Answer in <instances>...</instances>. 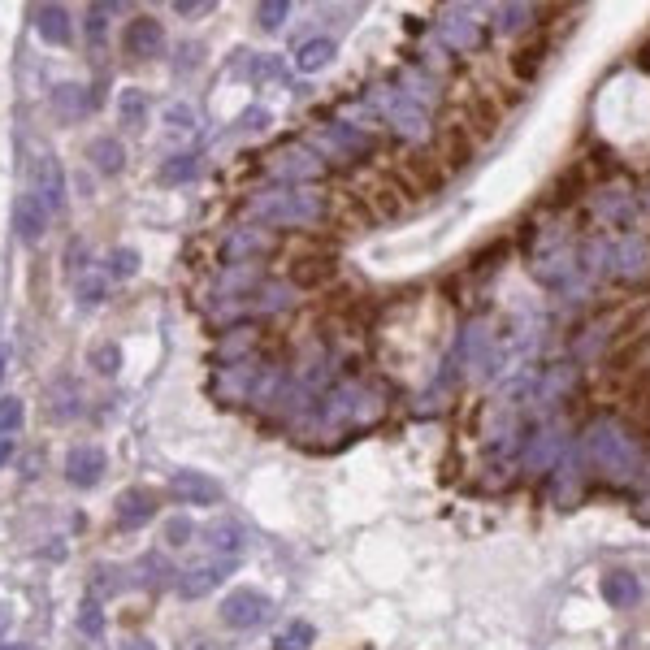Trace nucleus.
Wrapping results in <instances>:
<instances>
[{
    "label": "nucleus",
    "mask_w": 650,
    "mask_h": 650,
    "mask_svg": "<svg viewBox=\"0 0 650 650\" xmlns=\"http://www.w3.org/2000/svg\"><path fill=\"white\" fill-rule=\"evenodd\" d=\"M581 455L598 477H611V481H633L646 468L642 442H637L633 429L624 421H616V416H598V421L585 425Z\"/></svg>",
    "instance_id": "f257e3e1"
},
{
    "label": "nucleus",
    "mask_w": 650,
    "mask_h": 650,
    "mask_svg": "<svg viewBox=\"0 0 650 650\" xmlns=\"http://www.w3.org/2000/svg\"><path fill=\"white\" fill-rule=\"evenodd\" d=\"M252 217L260 226H317L325 217V195L308 191V187L265 191L252 200Z\"/></svg>",
    "instance_id": "f03ea898"
},
{
    "label": "nucleus",
    "mask_w": 650,
    "mask_h": 650,
    "mask_svg": "<svg viewBox=\"0 0 650 650\" xmlns=\"http://www.w3.org/2000/svg\"><path fill=\"white\" fill-rule=\"evenodd\" d=\"M603 269L616 273V278H624V282H642L650 273V247H646V239L624 234L620 243L603 247Z\"/></svg>",
    "instance_id": "7ed1b4c3"
},
{
    "label": "nucleus",
    "mask_w": 650,
    "mask_h": 650,
    "mask_svg": "<svg viewBox=\"0 0 650 650\" xmlns=\"http://www.w3.org/2000/svg\"><path fill=\"white\" fill-rule=\"evenodd\" d=\"M31 195L39 204L48 208V217L52 213H61V204H65V169H61V161L52 152H39L35 156V165H31Z\"/></svg>",
    "instance_id": "20e7f679"
},
{
    "label": "nucleus",
    "mask_w": 650,
    "mask_h": 650,
    "mask_svg": "<svg viewBox=\"0 0 650 650\" xmlns=\"http://www.w3.org/2000/svg\"><path fill=\"white\" fill-rule=\"evenodd\" d=\"M269 594H260V590H230L226 594V603H221V620L230 624V629H256V624H265L269 620Z\"/></svg>",
    "instance_id": "39448f33"
},
{
    "label": "nucleus",
    "mask_w": 650,
    "mask_h": 650,
    "mask_svg": "<svg viewBox=\"0 0 650 650\" xmlns=\"http://www.w3.org/2000/svg\"><path fill=\"white\" fill-rule=\"evenodd\" d=\"M269 169H273L278 178H286V182H312V178H321L325 161H321V156L312 152V148H304V143H291V148L273 152Z\"/></svg>",
    "instance_id": "423d86ee"
},
{
    "label": "nucleus",
    "mask_w": 650,
    "mask_h": 650,
    "mask_svg": "<svg viewBox=\"0 0 650 650\" xmlns=\"http://www.w3.org/2000/svg\"><path fill=\"white\" fill-rule=\"evenodd\" d=\"M234 572V559H204V564H195L187 572H178V594L182 598H204L208 590H217L221 581H226Z\"/></svg>",
    "instance_id": "0eeeda50"
},
{
    "label": "nucleus",
    "mask_w": 650,
    "mask_h": 650,
    "mask_svg": "<svg viewBox=\"0 0 650 650\" xmlns=\"http://www.w3.org/2000/svg\"><path fill=\"white\" fill-rule=\"evenodd\" d=\"M104 468H109V455H104L100 447H70V455H65V481L78 490H91L96 481L104 477Z\"/></svg>",
    "instance_id": "6e6552de"
},
{
    "label": "nucleus",
    "mask_w": 650,
    "mask_h": 650,
    "mask_svg": "<svg viewBox=\"0 0 650 650\" xmlns=\"http://www.w3.org/2000/svg\"><path fill=\"white\" fill-rule=\"evenodd\" d=\"M598 590H603V603L616 607V611H629L642 603V581H637L633 568H607L603 581H598Z\"/></svg>",
    "instance_id": "1a4fd4ad"
},
{
    "label": "nucleus",
    "mask_w": 650,
    "mask_h": 650,
    "mask_svg": "<svg viewBox=\"0 0 650 650\" xmlns=\"http://www.w3.org/2000/svg\"><path fill=\"white\" fill-rule=\"evenodd\" d=\"M126 52L130 57H139V61L161 57L165 52V26L156 18H148V13H139V18L126 26Z\"/></svg>",
    "instance_id": "9d476101"
},
{
    "label": "nucleus",
    "mask_w": 650,
    "mask_h": 650,
    "mask_svg": "<svg viewBox=\"0 0 650 650\" xmlns=\"http://www.w3.org/2000/svg\"><path fill=\"white\" fill-rule=\"evenodd\" d=\"M113 516H117V525H122V529L148 525V520L156 516V494L143 490V486L122 490V494H117V503H113Z\"/></svg>",
    "instance_id": "9b49d317"
},
{
    "label": "nucleus",
    "mask_w": 650,
    "mask_h": 650,
    "mask_svg": "<svg viewBox=\"0 0 650 650\" xmlns=\"http://www.w3.org/2000/svg\"><path fill=\"white\" fill-rule=\"evenodd\" d=\"M269 247H273V234H269V230H260V226H239L226 243H221V260H226V265H243V260L269 252Z\"/></svg>",
    "instance_id": "f8f14e48"
},
{
    "label": "nucleus",
    "mask_w": 650,
    "mask_h": 650,
    "mask_svg": "<svg viewBox=\"0 0 650 650\" xmlns=\"http://www.w3.org/2000/svg\"><path fill=\"white\" fill-rule=\"evenodd\" d=\"M169 490L178 494L182 503H217L221 499V486L200 468H178L174 477H169Z\"/></svg>",
    "instance_id": "ddd939ff"
},
{
    "label": "nucleus",
    "mask_w": 650,
    "mask_h": 650,
    "mask_svg": "<svg viewBox=\"0 0 650 650\" xmlns=\"http://www.w3.org/2000/svg\"><path fill=\"white\" fill-rule=\"evenodd\" d=\"M438 35H442V44H447L451 52H477L481 39H486L481 22L464 18V13H447V18L438 22Z\"/></svg>",
    "instance_id": "4468645a"
},
{
    "label": "nucleus",
    "mask_w": 650,
    "mask_h": 650,
    "mask_svg": "<svg viewBox=\"0 0 650 650\" xmlns=\"http://www.w3.org/2000/svg\"><path fill=\"white\" fill-rule=\"evenodd\" d=\"M256 364L252 360H234L226 373H217V382H213V390L221 399H256Z\"/></svg>",
    "instance_id": "2eb2a0df"
},
{
    "label": "nucleus",
    "mask_w": 650,
    "mask_h": 650,
    "mask_svg": "<svg viewBox=\"0 0 650 650\" xmlns=\"http://www.w3.org/2000/svg\"><path fill=\"white\" fill-rule=\"evenodd\" d=\"M31 18H35V31H39V39H44V44H70V39H74L70 9H61V5H35Z\"/></svg>",
    "instance_id": "dca6fc26"
},
{
    "label": "nucleus",
    "mask_w": 650,
    "mask_h": 650,
    "mask_svg": "<svg viewBox=\"0 0 650 650\" xmlns=\"http://www.w3.org/2000/svg\"><path fill=\"white\" fill-rule=\"evenodd\" d=\"M13 226H18V239L22 243H39L44 239V230H48V208L35 200V195H22L18 204H13Z\"/></svg>",
    "instance_id": "f3484780"
},
{
    "label": "nucleus",
    "mask_w": 650,
    "mask_h": 650,
    "mask_svg": "<svg viewBox=\"0 0 650 650\" xmlns=\"http://www.w3.org/2000/svg\"><path fill=\"white\" fill-rule=\"evenodd\" d=\"M386 122L399 130V135H408V139H421L425 135V122H429V113H425V104H412L408 96H399V100H386Z\"/></svg>",
    "instance_id": "a211bd4d"
},
{
    "label": "nucleus",
    "mask_w": 650,
    "mask_h": 650,
    "mask_svg": "<svg viewBox=\"0 0 650 650\" xmlns=\"http://www.w3.org/2000/svg\"><path fill=\"white\" fill-rule=\"evenodd\" d=\"M559 434H551V429H538L529 442H525V451H520V460H525V468H533V473H542V468H555L559 460Z\"/></svg>",
    "instance_id": "6ab92c4d"
},
{
    "label": "nucleus",
    "mask_w": 650,
    "mask_h": 650,
    "mask_svg": "<svg viewBox=\"0 0 650 650\" xmlns=\"http://www.w3.org/2000/svg\"><path fill=\"white\" fill-rule=\"evenodd\" d=\"M52 109L61 117H70V122H83L91 113V91L83 83H57L52 87Z\"/></svg>",
    "instance_id": "aec40b11"
},
{
    "label": "nucleus",
    "mask_w": 650,
    "mask_h": 650,
    "mask_svg": "<svg viewBox=\"0 0 650 650\" xmlns=\"http://www.w3.org/2000/svg\"><path fill=\"white\" fill-rule=\"evenodd\" d=\"M338 57V44L330 35H312V39H304V44H299V52H295V65L304 74H317V70H325V65H330Z\"/></svg>",
    "instance_id": "412c9836"
},
{
    "label": "nucleus",
    "mask_w": 650,
    "mask_h": 650,
    "mask_svg": "<svg viewBox=\"0 0 650 650\" xmlns=\"http://www.w3.org/2000/svg\"><path fill=\"white\" fill-rule=\"evenodd\" d=\"M208 546L221 555V559H239V551H243V542H247V533H243V525L239 520H217V525H208Z\"/></svg>",
    "instance_id": "4be33fe9"
},
{
    "label": "nucleus",
    "mask_w": 650,
    "mask_h": 650,
    "mask_svg": "<svg viewBox=\"0 0 650 650\" xmlns=\"http://www.w3.org/2000/svg\"><path fill=\"white\" fill-rule=\"evenodd\" d=\"M135 572H139V585H143V590H165V585H174V581H178V577H174L178 568H169V559H165L161 551L139 555Z\"/></svg>",
    "instance_id": "5701e85b"
},
{
    "label": "nucleus",
    "mask_w": 650,
    "mask_h": 650,
    "mask_svg": "<svg viewBox=\"0 0 650 650\" xmlns=\"http://www.w3.org/2000/svg\"><path fill=\"white\" fill-rule=\"evenodd\" d=\"M87 152H91V165H96L104 178H113V174H122L126 169V148L117 139H96Z\"/></svg>",
    "instance_id": "b1692460"
},
{
    "label": "nucleus",
    "mask_w": 650,
    "mask_h": 650,
    "mask_svg": "<svg viewBox=\"0 0 650 650\" xmlns=\"http://www.w3.org/2000/svg\"><path fill=\"white\" fill-rule=\"evenodd\" d=\"M325 143H334V148L338 152H369L373 148V139L369 135H364V130L356 126V122H334L330 130H325Z\"/></svg>",
    "instance_id": "393cba45"
},
{
    "label": "nucleus",
    "mask_w": 650,
    "mask_h": 650,
    "mask_svg": "<svg viewBox=\"0 0 650 650\" xmlns=\"http://www.w3.org/2000/svg\"><path fill=\"white\" fill-rule=\"evenodd\" d=\"M195 174H200V156H195V152H178V156H169V161L161 165V178L174 182V187H178V182H191Z\"/></svg>",
    "instance_id": "a878e982"
},
{
    "label": "nucleus",
    "mask_w": 650,
    "mask_h": 650,
    "mask_svg": "<svg viewBox=\"0 0 650 650\" xmlns=\"http://www.w3.org/2000/svg\"><path fill=\"white\" fill-rule=\"evenodd\" d=\"M104 273H109V278H135L139 273V252L135 247H113L109 260H104Z\"/></svg>",
    "instance_id": "bb28decb"
},
{
    "label": "nucleus",
    "mask_w": 650,
    "mask_h": 650,
    "mask_svg": "<svg viewBox=\"0 0 650 650\" xmlns=\"http://www.w3.org/2000/svg\"><path fill=\"white\" fill-rule=\"evenodd\" d=\"M117 109H122V122L126 126H143V122H148V100H143L139 87H126L122 100H117Z\"/></svg>",
    "instance_id": "cd10ccee"
},
{
    "label": "nucleus",
    "mask_w": 650,
    "mask_h": 650,
    "mask_svg": "<svg viewBox=\"0 0 650 650\" xmlns=\"http://www.w3.org/2000/svg\"><path fill=\"white\" fill-rule=\"evenodd\" d=\"M78 633H83V637H104V607H100V598H83V607H78Z\"/></svg>",
    "instance_id": "c85d7f7f"
},
{
    "label": "nucleus",
    "mask_w": 650,
    "mask_h": 650,
    "mask_svg": "<svg viewBox=\"0 0 650 650\" xmlns=\"http://www.w3.org/2000/svg\"><path fill=\"white\" fill-rule=\"evenodd\" d=\"M252 343H256V330L252 325H239L234 334H226L217 343V360H230V356H243V351H252Z\"/></svg>",
    "instance_id": "c756f323"
},
{
    "label": "nucleus",
    "mask_w": 650,
    "mask_h": 650,
    "mask_svg": "<svg viewBox=\"0 0 650 650\" xmlns=\"http://www.w3.org/2000/svg\"><path fill=\"white\" fill-rule=\"evenodd\" d=\"M22 421H26V403H22L18 395H5V399H0V434L13 438V434L22 429Z\"/></svg>",
    "instance_id": "7c9ffc66"
},
{
    "label": "nucleus",
    "mask_w": 650,
    "mask_h": 650,
    "mask_svg": "<svg viewBox=\"0 0 650 650\" xmlns=\"http://www.w3.org/2000/svg\"><path fill=\"white\" fill-rule=\"evenodd\" d=\"M91 369L104 373V377H113L117 369H122V347H117V343H100L96 351H91Z\"/></svg>",
    "instance_id": "2f4dec72"
},
{
    "label": "nucleus",
    "mask_w": 650,
    "mask_h": 650,
    "mask_svg": "<svg viewBox=\"0 0 650 650\" xmlns=\"http://www.w3.org/2000/svg\"><path fill=\"white\" fill-rule=\"evenodd\" d=\"M100 299H109V282H104V273H91V278L78 282V304L83 308H96Z\"/></svg>",
    "instance_id": "473e14b6"
},
{
    "label": "nucleus",
    "mask_w": 650,
    "mask_h": 650,
    "mask_svg": "<svg viewBox=\"0 0 650 650\" xmlns=\"http://www.w3.org/2000/svg\"><path fill=\"white\" fill-rule=\"evenodd\" d=\"M308 642H312V624L295 620V624H286V633L273 646H278V650H308Z\"/></svg>",
    "instance_id": "72a5a7b5"
},
{
    "label": "nucleus",
    "mask_w": 650,
    "mask_h": 650,
    "mask_svg": "<svg viewBox=\"0 0 650 650\" xmlns=\"http://www.w3.org/2000/svg\"><path fill=\"white\" fill-rule=\"evenodd\" d=\"M117 590H126L122 568H117V564H100L96 568V594H117Z\"/></svg>",
    "instance_id": "f704fd0d"
},
{
    "label": "nucleus",
    "mask_w": 650,
    "mask_h": 650,
    "mask_svg": "<svg viewBox=\"0 0 650 650\" xmlns=\"http://www.w3.org/2000/svg\"><path fill=\"white\" fill-rule=\"evenodd\" d=\"M330 273H334V265H325V260H321V265H312V256L308 260H299V265H295V282H325V278H330Z\"/></svg>",
    "instance_id": "c9c22d12"
},
{
    "label": "nucleus",
    "mask_w": 650,
    "mask_h": 650,
    "mask_svg": "<svg viewBox=\"0 0 650 650\" xmlns=\"http://www.w3.org/2000/svg\"><path fill=\"white\" fill-rule=\"evenodd\" d=\"M191 533H195L191 520H187V516H174V520L165 525V546H187Z\"/></svg>",
    "instance_id": "e433bc0d"
},
{
    "label": "nucleus",
    "mask_w": 650,
    "mask_h": 650,
    "mask_svg": "<svg viewBox=\"0 0 650 650\" xmlns=\"http://www.w3.org/2000/svg\"><path fill=\"white\" fill-rule=\"evenodd\" d=\"M256 13H260V26H265V31H278V26L286 22V13H291V5H286V0L273 5V0H269V5H260Z\"/></svg>",
    "instance_id": "4c0bfd02"
},
{
    "label": "nucleus",
    "mask_w": 650,
    "mask_h": 650,
    "mask_svg": "<svg viewBox=\"0 0 650 650\" xmlns=\"http://www.w3.org/2000/svg\"><path fill=\"white\" fill-rule=\"evenodd\" d=\"M529 18H533L529 5H507L503 18H499V26H503V31H516V26H529Z\"/></svg>",
    "instance_id": "58836bf2"
},
{
    "label": "nucleus",
    "mask_w": 650,
    "mask_h": 650,
    "mask_svg": "<svg viewBox=\"0 0 650 650\" xmlns=\"http://www.w3.org/2000/svg\"><path fill=\"white\" fill-rule=\"evenodd\" d=\"M104 26H109V18H104V5H91V13H87V35H91V44H100V39H104Z\"/></svg>",
    "instance_id": "ea45409f"
},
{
    "label": "nucleus",
    "mask_w": 650,
    "mask_h": 650,
    "mask_svg": "<svg viewBox=\"0 0 650 650\" xmlns=\"http://www.w3.org/2000/svg\"><path fill=\"white\" fill-rule=\"evenodd\" d=\"M165 122H169V126H178V130H191V126H195V109H187V104H178V109H169V113H165Z\"/></svg>",
    "instance_id": "a19ab883"
},
{
    "label": "nucleus",
    "mask_w": 650,
    "mask_h": 650,
    "mask_svg": "<svg viewBox=\"0 0 650 650\" xmlns=\"http://www.w3.org/2000/svg\"><path fill=\"white\" fill-rule=\"evenodd\" d=\"M213 5H208V0H178L174 5V13H187V18H195V13H208Z\"/></svg>",
    "instance_id": "79ce46f5"
},
{
    "label": "nucleus",
    "mask_w": 650,
    "mask_h": 650,
    "mask_svg": "<svg viewBox=\"0 0 650 650\" xmlns=\"http://www.w3.org/2000/svg\"><path fill=\"white\" fill-rule=\"evenodd\" d=\"M265 122H269L265 109H247V113H243V126H247V130H265Z\"/></svg>",
    "instance_id": "37998d69"
},
{
    "label": "nucleus",
    "mask_w": 650,
    "mask_h": 650,
    "mask_svg": "<svg viewBox=\"0 0 650 650\" xmlns=\"http://www.w3.org/2000/svg\"><path fill=\"white\" fill-rule=\"evenodd\" d=\"M13 460V438H5V434H0V468H5Z\"/></svg>",
    "instance_id": "c03bdc74"
},
{
    "label": "nucleus",
    "mask_w": 650,
    "mask_h": 650,
    "mask_svg": "<svg viewBox=\"0 0 650 650\" xmlns=\"http://www.w3.org/2000/svg\"><path fill=\"white\" fill-rule=\"evenodd\" d=\"M633 516H637V520H642V525H650V494H646V499H642V503H637V507H633Z\"/></svg>",
    "instance_id": "a18cd8bd"
},
{
    "label": "nucleus",
    "mask_w": 650,
    "mask_h": 650,
    "mask_svg": "<svg viewBox=\"0 0 650 650\" xmlns=\"http://www.w3.org/2000/svg\"><path fill=\"white\" fill-rule=\"evenodd\" d=\"M126 650H156V646L148 642V637H135V642H126Z\"/></svg>",
    "instance_id": "49530a36"
},
{
    "label": "nucleus",
    "mask_w": 650,
    "mask_h": 650,
    "mask_svg": "<svg viewBox=\"0 0 650 650\" xmlns=\"http://www.w3.org/2000/svg\"><path fill=\"white\" fill-rule=\"evenodd\" d=\"M9 620H13V611H9V607H0V629H9Z\"/></svg>",
    "instance_id": "de8ad7c7"
},
{
    "label": "nucleus",
    "mask_w": 650,
    "mask_h": 650,
    "mask_svg": "<svg viewBox=\"0 0 650 650\" xmlns=\"http://www.w3.org/2000/svg\"><path fill=\"white\" fill-rule=\"evenodd\" d=\"M0 650H35V646H26V642H9V646H0Z\"/></svg>",
    "instance_id": "09e8293b"
},
{
    "label": "nucleus",
    "mask_w": 650,
    "mask_h": 650,
    "mask_svg": "<svg viewBox=\"0 0 650 650\" xmlns=\"http://www.w3.org/2000/svg\"><path fill=\"white\" fill-rule=\"evenodd\" d=\"M0 377H5V351H0Z\"/></svg>",
    "instance_id": "8fccbe9b"
}]
</instances>
